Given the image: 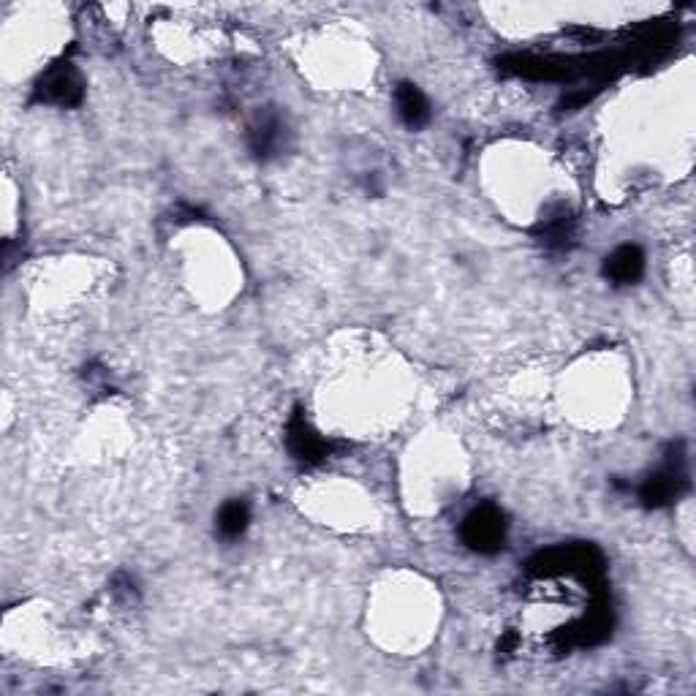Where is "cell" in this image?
Wrapping results in <instances>:
<instances>
[{"mask_svg":"<svg viewBox=\"0 0 696 696\" xmlns=\"http://www.w3.org/2000/svg\"><path fill=\"white\" fill-rule=\"evenodd\" d=\"M463 539L476 552H498L506 539V522L501 509L493 503H482L479 509L468 514L463 522Z\"/></svg>","mask_w":696,"mask_h":696,"instance_id":"obj_1","label":"cell"},{"mask_svg":"<svg viewBox=\"0 0 696 696\" xmlns=\"http://www.w3.org/2000/svg\"><path fill=\"white\" fill-rule=\"evenodd\" d=\"M39 98L49 101V104H60V107H71L82 98V79H79L77 68L71 63H60L52 71H47V77L41 79Z\"/></svg>","mask_w":696,"mask_h":696,"instance_id":"obj_2","label":"cell"},{"mask_svg":"<svg viewBox=\"0 0 696 696\" xmlns=\"http://www.w3.org/2000/svg\"><path fill=\"white\" fill-rule=\"evenodd\" d=\"M642 270H645V256H642L637 245H620L604 264V275L618 286H629V283L639 281Z\"/></svg>","mask_w":696,"mask_h":696,"instance_id":"obj_3","label":"cell"},{"mask_svg":"<svg viewBox=\"0 0 696 696\" xmlns=\"http://www.w3.org/2000/svg\"><path fill=\"white\" fill-rule=\"evenodd\" d=\"M283 136H286L283 120L278 115L267 112V115L256 117L248 139H251L253 153L259 155V158H270V155H275L283 147Z\"/></svg>","mask_w":696,"mask_h":696,"instance_id":"obj_4","label":"cell"},{"mask_svg":"<svg viewBox=\"0 0 696 696\" xmlns=\"http://www.w3.org/2000/svg\"><path fill=\"white\" fill-rule=\"evenodd\" d=\"M397 112L403 117V123L408 128H422L430 120V107H427L425 96L416 90L414 85H400L397 87Z\"/></svg>","mask_w":696,"mask_h":696,"instance_id":"obj_5","label":"cell"},{"mask_svg":"<svg viewBox=\"0 0 696 696\" xmlns=\"http://www.w3.org/2000/svg\"><path fill=\"white\" fill-rule=\"evenodd\" d=\"M289 444L291 452L300 457V460H319L327 452V444L302 419H294V425L289 430Z\"/></svg>","mask_w":696,"mask_h":696,"instance_id":"obj_6","label":"cell"},{"mask_svg":"<svg viewBox=\"0 0 696 696\" xmlns=\"http://www.w3.org/2000/svg\"><path fill=\"white\" fill-rule=\"evenodd\" d=\"M248 522H251L248 506L242 501H229L221 509V514H218V531H221L223 536H229V539H237L240 533H245Z\"/></svg>","mask_w":696,"mask_h":696,"instance_id":"obj_7","label":"cell"}]
</instances>
